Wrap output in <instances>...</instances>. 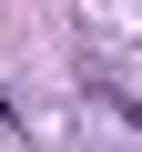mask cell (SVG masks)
<instances>
[{
	"instance_id": "1",
	"label": "cell",
	"mask_w": 142,
	"mask_h": 152,
	"mask_svg": "<svg viewBox=\"0 0 142 152\" xmlns=\"http://www.w3.org/2000/svg\"><path fill=\"white\" fill-rule=\"evenodd\" d=\"M10 122H20V112H10V91H0V132H10Z\"/></svg>"
}]
</instances>
